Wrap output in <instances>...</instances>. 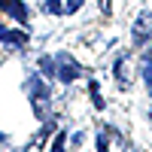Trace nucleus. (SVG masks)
I'll return each instance as SVG.
<instances>
[{
  "instance_id": "9d476101",
  "label": "nucleus",
  "mask_w": 152,
  "mask_h": 152,
  "mask_svg": "<svg viewBox=\"0 0 152 152\" xmlns=\"http://www.w3.org/2000/svg\"><path fill=\"white\" fill-rule=\"evenodd\" d=\"M52 152H64V134H58V140L52 143Z\"/></svg>"
},
{
  "instance_id": "7ed1b4c3",
  "label": "nucleus",
  "mask_w": 152,
  "mask_h": 152,
  "mask_svg": "<svg viewBox=\"0 0 152 152\" xmlns=\"http://www.w3.org/2000/svg\"><path fill=\"white\" fill-rule=\"evenodd\" d=\"M0 6L6 9L9 18H15V21H28V6H24L21 0H0Z\"/></svg>"
},
{
  "instance_id": "6e6552de",
  "label": "nucleus",
  "mask_w": 152,
  "mask_h": 152,
  "mask_svg": "<svg viewBox=\"0 0 152 152\" xmlns=\"http://www.w3.org/2000/svg\"><path fill=\"white\" fill-rule=\"evenodd\" d=\"M140 70H143V76H146V82L152 85V58H143V64H140Z\"/></svg>"
},
{
  "instance_id": "1a4fd4ad",
  "label": "nucleus",
  "mask_w": 152,
  "mask_h": 152,
  "mask_svg": "<svg viewBox=\"0 0 152 152\" xmlns=\"http://www.w3.org/2000/svg\"><path fill=\"white\" fill-rule=\"evenodd\" d=\"M46 15H58V9H61V3H58V0H46Z\"/></svg>"
},
{
  "instance_id": "423d86ee",
  "label": "nucleus",
  "mask_w": 152,
  "mask_h": 152,
  "mask_svg": "<svg viewBox=\"0 0 152 152\" xmlns=\"http://www.w3.org/2000/svg\"><path fill=\"white\" fill-rule=\"evenodd\" d=\"M61 82H70V79H76V76H79V64H73V61H64V64H61Z\"/></svg>"
},
{
  "instance_id": "f03ea898",
  "label": "nucleus",
  "mask_w": 152,
  "mask_h": 152,
  "mask_svg": "<svg viewBox=\"0 0 152 152\" xmlns=\"http://www.w3.org/2000/svg\"><path fill=\"white\" fill-rule=\"evenodd\" d=\"M131 34H134V43H137V46L149 40V34H152V12H140V15H137Z\"/></svg>"
},
{
  "instance_id": "9b49d317",
  "label": "nucleus",
  "mask_w": 152,
  "mask_h": 152,
  "mask_svg": "<svg viewBox=\"0 0 152 152\" xmlns=\"http://www.w3.org/2000/svg\"><path fill=\"white\" fill-rule=\"evenodd\" d=\"M79 6H82V0H67V9H70V12H76Z\"/></svg>"
},
{
  "instance_id": "0eeeda50",
  "label": "nucleus",
  "mask_w": 152,
  "mask_h": 152,
  "mask_svg": "<svg viewBox=\"0 0 152 152\" xmlns=\"http://www.w3.org/2000/svg\"><path fill=\"white\" fill-rule=\"evenodd\" d=\"M40 70H43L46 76H52V73H55V61L49 58V55H46V58H40Z\"/></svg>"
},
{
  "instance_id": "f257e3e1",
  "label": "nucleus",
  "mask_w": 152,
  "mask_h": 152,
  "mask_svg": "<svg viewBox=\"0 0 152 152\" xmlns=\"http://www.w3.org/2000/svg\"><path fill=\"white\" fill-rule=\"evenodd\" d=\"M28 94H31V100H34L37 116H46V107H49V88L43 85L40 76H31V79H28Z\"/></svg>"
},
{
  "instance_id": "f8f14e48",
  "label": "nucleus",
  "mask_w": 152,
  "mask_h": 152,
  "mask_svg": "<svg viewBox=\"0 0 152 152\" xmlns=\"http://www.w3.org/2000/svg\"><path fill=\"white\" fill-rule=\"evenodd\" d=\"M149 119H152V113H149Z\"/></svg>"
},
{
  "instance_id": "39448f33",
  "label": "nucleus",
  "mask_w": 152,
  "mask_h": 152,
  "mask_svg": "<svg viewBox=\"0 0 152 152\" xmlns=\"http://www.w3.org/2000/svg\"><path fill=\"white\" fill-rule=\"evenodd\" d=\"M116 79H119L122 85L131 82V58H128V55H122V58L116 61Z\"/></svg>"
},
{
  "instance_id": "20e7f679",
  "label": "nucleus",
  "mask_w": 152,
  "mask_h": 152,
  "mask_svg": "<svg viewBox=\"0 0 152 152\" xmlns=\"http://www.w3.org/2000/svg\"><path fill=\"white\" fill-rule=\"evenodd\" d=\"M0 43H6V46H28V34H21V31H6V28H0Z\"/></svg>"
}]
</instances>
